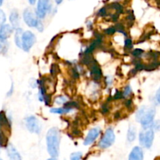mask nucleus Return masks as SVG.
Segmentation results:
<instances>
[{"label": "nucleus", "instance_id": "nucleus-33", "mask_svg": "<svg viewBox=\"0 0 160 160\" xmlns=\"http://www.w3.org/2000/svg\"><path fill=\"white\" fill-rule=\"evenodd\" d=\"M55 1H56V4L59 5V4H61V3L62 2V1H63V0H55Z\"/></svg>", "mask_w": 160, "mask_h": 160}, {"label": "nucleus", "instance_id": "nucleus-26", "mask_svg": "<svg viewBox=\"0 0 160 160\" xmlns=\"http://www.w3.org/2000/svg\"><path fill=\"white\" fill-rule=\"evenodd\" d=\"M143 52L144 51L142 49H141V48H136V49H134L132 51V55L134 56H135V57H139V56H141L143 54Z\"/></svg>", "mask_w": 160, "mask_h": 160}, {"label": "nucleus", "instance_id": "nucleus-2", "mask_svg": "<svg viewBox=\"0 0 160 160\" xmlns=\"http://www.w3.org/2000/svg\"><path fill=\"white\" fill-rule=\"evenodd\" d=\"M156 116V109L154 107L142 106L136 113V120L142 123L144 129L149 128V126L153 122Z\"/></svg>", "mask_w": 160, "mask_h": 160}, {"label": "nucleus", "instance_id": "nucleus-13", "mask_svg": "<svg viewBox=\"0 0 160 160\" xmlns=\"http://www.w3.org/2000/svg\"><path fill=\"white\" fill-rule=\"evenodd\" d=\"M128 160H144V152L142 148L135 146L129 155Z\"/></svg>", "mask_w": 160, "mask_h": 160}, {"label": "nucleus", "instance_id": "nucleus-4", "mask_svg": "<svg viewBox=\"0 0 160 160\" xmlns=\"http://www.w3.org/2000/svg\"><path fill=\"white\" fill-rule=\"evenodd\" d=\"M154 131L151 128H146L143 130L139 134V142L144 148H150L152 145L154 140Z\"/></svg>", "mask_w": 160, "mask_h": 160}, {"label": "nucleus", "instance_id": "nucleus-1", "mask_svg": "<svg viewBox=\"0 0 160 160\" xmlns=\"http://www.w3.org/2000/svg\"><path fill=\"white\" fill-rule=\"evenodd\" d=\"M46 144L48 152L52 158H57L59 154L60 134L56 128H52L47 132Z\"/></svg>", "mask_w": 160, "mask_h": 160}, {"label": "nucleus", "instance_id": "nucleus-25", "mask_svg": "<svg viewBox=\"0 0 160 160\" xmlns=\"http://www.w3.org/2000/svg\"><path fill=\"white\" fill-rule=\"evenodd\" d=\"M131 94V86H130V85H128L124 88V91H123V92H122V95H123V97L126 98V97L129 96Z\"/></svg>", "mask_w": 160, "mask_h": 160}, {"label": "nucleus", "instance_id": "nucleus-36", "mask_svg": "<svg viewBox=\"0 0 160 160\" xmlns=\"http://www.w3.org/2000/svg\"><path fill=\"white\" fill-rule=\"evenodd\" d=\"M0 49H1V45H0Z\"/></svg>", "mask_w": 160, "mask_h": 160}, {"label": "nucleus", "instance_id": "nucleus-11", "mask_svg": "<svg viewBox=\"0 0 160 160\" xmlns=\"http://www.w3.org/2000/svg\"><path fill=\"white\" fill-rule=\"evenodd\" d=\"M90 65L91 76L92 77V78L95 81H98V80L101 79L102 76V72L101 68H100L99 65L97 63L96 61L93 60Z\"/></svg>", "mask_w": 160, "mask_h": 160}, {"label": "nucleus", "instance_id": "nucleus-6", "mask_svg": "<svg viewBox=\"0 0 160 160\" xmlns=\"http://www.w3.org/2000/svg\"><path fill=\"white\" fill-rule=\"evenodd\" d=\"M4 130L6 131H10V124L8 121L7 118L2 112H0V146L6 145L7 142V135L4 132Z\"/></svg>", "mask_w": 160, "mask_h": 160}, {"label": "nucleus", "instance_id": "nucleus-14", "mask_svg": "<svg viewBox=\"0 0 160 160\" xmlns=\"http://www.w3.org/2000/svg\"><path fill=\"white\" fill-rule=\"evenodd\" d=\"M7 150V154L9 157L12 160H21V156H20V153L17 152L15 147L12 145V144H9L6 148Z\"/></svg>", "mask_w": 160, "mask_h": 160}, {"label": "nucleus", "instance_id": "nucleus-34", "mask_svg": "<svg viewBox=\"0 0 160 160\" xmlns=\"http://www.w3.org/2000/svg\"><path fill=\"white\" fill-rule=\"evenodd\" d=\"M47 160H58V159H56V158H50V159H48Z\"/></svg>", "mask_w": 160, "mask_h": 160}, {"label": "nucleus", "instance_id": "nucleus-5", "mask_svg": "<svg viewBox=\"0 0 160 160\" xmlns=\"http://www.w3.org/2000/svg\"><path fill=\"white\" fill-rule=\"evenodd\" d=\"M52 10V4L50 0H38L37 9H36V17L42 20L45 17L47 13H49Z\"/></svg>", "mask_w": 160, "mask_h": 160}, {"label": "nucleus", "instance_id": "nucleus-18", "mask_svg": "<svg viewBox=\"0 0 160 160\" xmlns=\"http://www.w3.org/2000/svg\"><path fill=\"white\" fill-rule=\"evenodd\" d=\"M136 138V128L134 126L131 125L128 131V141L129 142H132L135 140Z\"/></svg>", "mask_w": 160, "mask_h": 160}, {"label": "nucleus", "instance_id": "nucleus-29", "mask_svg": "<svg viewBox=\"0 0 160 160\" xmlns=\"http://www.w3.org/2000/svg\"><path fill=\"white\" fill-rule=\"evenodd\" d=\"M123 98V95H122V92H119V91H117L115 93V95H114L113 98L115 100H118L120 99V98Z\"/></svg>", "mask_w": 160, "mask_h": 160}, {"label": "nucleus", "instance_id": "nucleus-28", "mask_svg": "<svg viewBox=\"0 0 160 160\" xmlns=\"http://www.w3.org/2000/svg\"><path fill=\"white\" fill-rule=\"evenodd\" d=\"M125 47H126L127 48H129V49L132 48L133 43L131 38H127L126 40H125Z\"/></svg>", "mask_w": 160, "mask_h": 160}, {"label": "nucleus", "instance_id": "nucleus-37", "mask_svg": "<svg viewBox=\"0 0 160 160\" xmlns=\"http://www.w3.org/2000/svg\"><path fill=\"white\" fill-rule=\"evenodd\" d=\"M0 160H2V159H0Z\"/></svg>", "mask_w": 160, "mask_h": 160}, {"label": "nucleus", "instance_id": "nucleus-31", "mask_svg": "<svg viewBox=\"0 0 160 160\" xmlns=\"http://www.w3.org/2000/svg\"><path fill=\"white\" fill-rule=\"evenodd\" d=\"M156 102H157V104H159V102H160L159 90H158V91H157V92H156Z\"/></svg>", "mask_w": 160, "mask_h": 160}, {"label": "nucleus", "instance_id": "nucleus-38", "mask_svg": "<svg viewBox=\"0 0 160 160\" xmlns=\"http://www.w3.org/2000/svg\"><path fill=\"white\" fill-rule=\"evenodd\" d=\"M0 147H1V146H0Z\"/></svg>", "mask_w": 160, "mask_h": 160}, {"label": "nucleus", "instance_id": "nucleus-21", "mask_svg": "<svg viewBox=\"0 0 160 160\" xmlns=\"http://www.w3.org/2000/svg\"><path fill=\"white\" fill-rule=\"evenodd\" d=\"M159 128H160L159 120H156V121H153L152 123H151V125L149 126V128H151L152 131H159Z\"/></svg>", "mask_w": 160, "mask_h": 160}, {"label": "nucleus", "instance_id": "nucleus-22", "mask_svg": "<svg viewBox=\"0 0 160 160\" xmlns=\"http://www.w3.org/2000/svg\"><path fill=\"white\" fill-rule=\"evenodd\" d=\"M81 158H82V153L80 152L72 153L70 156V160H81Z\"/></svg>", "mask_w": 160, "mask_h": 160}, {"label": "nucleus", "instance_id": "nucleus-23", "mask_svg": "<svg viewBox=\"0 0 160 160\" xmlns=\"http://www.w3.org/2000/svg\"><path fill=\"white\" fill-rule=\"evenodd\" d=\"M6 20V14H5V12H3L2 9H0V28L5 24Z\"/></svg>", "mask_w": 160, "mask_h": 160}, {"label": "nucleus", "instance_id": "nucleus-12", "mask_svg": "<svg viewBox=\"0 0 160 160\" xmlns=\"http://www.w3.org/2000/svg\"><path fill=\"white\" fill-rule=\"evenodd\" d=\"M13 28L9 24H4L0 28V42H4L10 37Z\"/></svg>", "mask_w": 160, "mask_h": 160}, {"label": "nucleus", "instance_id": "nucleus-9", "mask_svg": "<svg viewBox=\"0 0 160 160\" xmlns=\"http://www.w3.org/2000/svg\"><path fill=\"white\" fill-rule=\"evenodd\" d=\"M25 124H26L28 130L31 133L37 134H40L42 126H41L40 122L38 120L37 117H34V116L27 117L26 120H25Z\"/></svg>", "mask_w": 160, "mask_h": 160}, {"label": "nucleus", "instance_id": "nucleus-19", "mask_svg": "<svg viewBox=\"0 0 160 160\" xmlns=\"http://www.w3.org/2000/svg\"><path fill=\"white\" fill-rule=\"evenodd\" d=\"M72 109H67V108H52L50 109V112L52 113H56V114H64L67 113V112H70Z\"/></svg>", "mask_w": 160, "mask_h": 160}, {"label": "nucleus", "instance_id": "nucleus-7", "mask_svg": "<svg viewBox=\"0 0 160 160\" xmlns=\"http://www.w3.org/2000/svg\"><path fill=\"white\" fill-rule=\"evenodd\" d=\"M36 42V37L33 32L27 31L23 33L21 41V48L25 52H29Z\"/></svg>", "mask_w": 160, "mask_h": 160}, {"label": "nucleus", "instance_id": "nucleus-20", "mask_svg": "<svg viewBox=\"0 0 160 160\" xmlns=\"http://www.w3.org/2000/svg\"><path fill=\"white\" fill-rule=\"evenodd\" d=\"M67 102V98H66L65 96H58L56 97V99H55V103L58 105H62L65 104Z\"/></svg>", "mask_w": 160, "mask_h": 160}, {"label": "nucleus", "instance_id": "nucleus-35", "mask_svg": "<svg viewBox=\"0 0 160 160\" xmlns=\"http://www.w3.org/2000/svg\"><path fill=\"white\" fill-rule=\"evenodd\" d=\"M2 2H3V0H0V6L2 5Z\"/></svg>", "mask_w": 160, "mask_h": 160}, {"label": "nucleus", "instance_id": "nucleus-17", "mask_svg": "<svg viewBox=\"0 0 160 160\" xmlns=\"http://www.w3.org/2000/svg\"><path fill=\"white\" fill-rule=\"evenodd\" d=\"M23 30L21 28H17L16 29L15 32V38H14V40H15V44L17 46H18L19 48H21V41H22V35H23Z\"/></svg>", "mask_w": 160, "mask_h": 160}, {"label": "nucleus", "instance_id": "nucleus-10", "mask_svg": "<svg viewBox=\"0 0 160 160\" xmlns=\"http://www.w3.org/2000/svg\"><path fill=\"white\" fill-rule=\"evenodd\" d=\"M100 132H101V129L99 128H94L89 131L87 137L85 138L84 142V145H89L93 143L97 138L99 136Z\"/></svg>", "mask_w": 160, "mask_h": 160}, {"label": "nucleus", "instance_id": "nucleus-15", "mask_svg": "<svg viewBox=\"0 0 160 160\" xmlns=\"http://www.w3.org/2000/svg\"><path fill=\"white\" fill-rule=\"evenodd\" d=\"M102 44V38L101 37H97L95 40L92 42V43L84 51V55H91L97 48L101 45Z\"/></svg>", "mask_w": 160, "mask_h": 160}, {"label": "nucleus", "instance_id": "nucleus-3", "mask_svg": "<svg viewBox=\"0 0 160 160\" xmlns=\"http://www.w3.org/2000/svg\"><path fill=\"white\" fill-rule=\"evenodd\" d=\"M23 20L26 23L28 26L31 27V28H37L38 31H43L44 27L42 22L40 21L38 18L34 15V12L29 9H26L23 11Z\"/></svg>", "mask_w": 160, "mask_h": 160}, {"label": "nucleus", "instance_id": "nucleus-32", "mask_svg": "<svg viewBox=\"0 0 160 160\" xmlns=\"http://www.w3.org/2000/svg\"><path fill=\"white\" fill-rule=\"evenodd\" d=\"M36 1H37V0H28V2H29V3L31 5H34V4H35Z\"/></svg>", "mask_w": 160, "mask_h": 160}, {"label": "nucleus", "instance_id": "nucleus-8", "mask_svg": "<svg viewBox=\"0 0 160 160\" xmlns=\"http://www.w3.org/2000/svg\"><path fill=\"white\" fill-rule=\"evenodd\" d=\"M114 142H115V134H114L113 130L112 128H108L102 137L101 140L98 143V146L101 148L105 149V148L112 146Z\"/></svg>", "mask_w": 160, "mask_h": 160}, {"label": "nucleus", "instance_id": "nucleus-24", "mask_svg": "<svg viewBox=\"0 0 160 160\" xmlns=\"http://www.w3.org/2000/svg\"><path fill=\"white\" fill-rule=\"evenodd\" d=\"M114 28H115L116 31H118V32L122 33V34H124L125 36H127V33L125 32L124 28H123V25H122L121 23H117V24L116 25V27H114Z\"/></svg>", "mask_w": 160, "mask_h": 160}, {"label": "nucleus", "instance_id": "nucleus-16", "mask_svg": "<svg viewBox=\"0 0 160 160\" xmlns=\"http://www.w3.org/2000/svg\"><path fill=\"white\" fill-rule=\"evenodd\" d=\"M9 21L11 23V27L13 29L19 28L20 26V17H19L18 12L17 10H12L9 16Z\"/></svg>", "mask_w": 160, "mask_h": 160}, {"label": "nucleus", "instance_id": "nucleus-30", "mask_svg": "<svg viewBox=\"0 0 160 160\" xmlns=\"http://www.w3.org/2000/svg\"><path fill=\"white\" fill-rule=\"evenodd\" d=\"M102 111L103 113H106V112H109V108H108V106H106V105H103Z\"/></svg>", "mask_w": 160, "mask_h": 160}, {"label": "nucleus", "instance_id": "nucleus-27", "mask_svg": "<svg viewBox=\"0 0 160 160\" xmlns=\"http://www.w3.org/2000/svg\"><path fill=\"white\" fill-rule=\"evenodd\" d=\"M116 32H117V31H116V29L114 27H111V28H107V29L105 30V33L109 34V35H112V34H113L114 33Z\"/></svg>", "mask_w": 160, "mask_h": 160}]
</instances>
